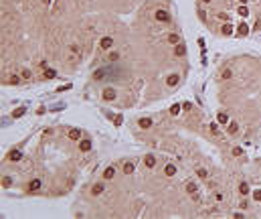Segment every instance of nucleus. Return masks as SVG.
<instances>
[{
	"label": "nucleus",
	"mask_w": 261,
	"mask_h": 219,
	"mask_svg": "<svg viewBox=\"0 0 261 219\" xmlns=\"http://www.w3.org/2000/svg\"><path fill=\"white\" fill-rule=\"evenodd\" d=\"M204 2H211V0H204Z\"/></svg>",
	"instance_id": "nucleus-36"
},
{
	"label": "nucleus",
	"mask_w": 261,
	"mask_h": 219,
	"mask_svg": "<svg viewBox=\"0 0 261 219\" xmlns=\"http://www.w3.org/2000/svg\"><path fill=\"white\" fill-rule=\"evenodd\" d=\"M117 59H120V53H112L109 55V61H117Z\"/></svg>",
	"instance_id": "nucleus-30"
},
{
	"label": "nucleus",
	"mask_w": 261,
	"mask_h": 219,
	"mask_svg": "<svg viewBox=\"0 0 261 219\" xmlns=\"http://www.w3.org/2000/svg\"><path fill=\"white\" fill-rule=\"evenodd\" d=\"M178 112H180V105H178V104H174V105L170 108V114H172V116H176Z\"/></svg>",
	"instance_id": "nucleus-23"
},
{
	"label": "nucleus",
	"mask_w": 261,
	"mask_h": 219,
	"mask_svg": "<svg viewBox=\"0 0 261 219\" xmlns=\"http://www.w3.org/2000/svg\"><path fill=\"white\" fill-rule=\"evenodd\" d=\"M103 100H105V102L115 100V92H114V89H105V92H103Z\"/></svg>",
	"instance_id": "nucleus-2"
},
{
	"label": "nucleus",
	"mask_w": 261,
	"mask_h": 219,
	"mask_svg": "<svg viewBox=\"0 0 261 219\" xmlns=\"http://www.w3.org/2000/svg\"><path fill=\"white\" fill-rule=\"evenodd\" d=\"M164 173H166V177H172V174L176 173V166H174V164H166V166H164Z\"/></svg>",
	"instance_id": "nucleus-10"
},
{
	"label": "nucleus",
	"mask_w": 261,
	"mask_h": 219,
	"mask_svg": "<svg viewBox=\"0 0 261 219\" xmlns=\"http://www.w3.org/2000/svg\"><path fill=\"white\" fill-rule=\"evenodd\" d=\"M227 130H229V134H235V132H237V130H239V126H237V124H235V122H231V124H229V128H227Z\"/></svg>",
	"instance_id": "nucleus-20"
},
{
	"label": "nucleus",
	"mask_w": 261,
	"mask_h": 219,
	"mask_svg": "<svg viewBox=\"0 0 261 219\" xmlns=\"http://www.w3.org/2000/svg\"><path fill=\"white\" fill-rule=\"evenodd\" d=\"M134 171H136L134 162H125V164H124V173H125V174H132Z\"/></svg>",
	"instance_id": "nucleus-7"
},
{
	"label": "nucleus",
	"mask_w": 261,
	"mask_h": 219,
	"mask_svg": "<svg viewBox=\"0 0 261 219\" xmlns=\"http://www.w3.org/2000/svg\"><path fill=\"white\" fill-rule=\"evenodd\" d=\"M23 79H31V73H28V71H23Z\"/></svg>",
	"instance_id": "nucleus-34"
},
{
	"label": "nucleus",
	"mask_w": 261,
	"mask_h": 219,
	"mask_svg": "<svg viewBox=\"0 0 261 219\" xmlns=\"http://www.w3.org/2000/svg\"><path fill=\"white\" fill-rule=\"evenodd\" d=\"M138 124H140V128H150L152 126V120H150V118H142Z\"/></svg>",
	"instance_id": "nucleus-15"
},
{
	"label": "nucleus",
	"mask_w": 261,
	"mask_h": 219,
	"mask_svg": "<svg viewBox=\"0 0 261 219\" xmlns=\"http://www.w3.org/2000/svg\"><path fill=\"white\" fill-rule=\"evenodd\" d=\"M156 18H158L160 23L168 21V12H166V10H158V12H156Z\"/></svg>",
	"instance_id": "nucleus-9"
},
{
	"label": "nucleus",
	"mask_w": 261,
	"mask_h": 219,
	"mask_svg": "<svg viewBox=\"0 0 261 219\" xmlns=\"http://www.w3.org/2000/svg\"><path fill=\"white\" fill-rule=\"evenodd\" d=\"M178 81H180V77H178V75H170V77H168V79H166V83H168V85H170V87H174V85H176V83H178Z\"/></svg>",
	"instance_id": "nucleus-13"
},
{
	"label": "nucleus",
	"mask_w": 261,
	"mask_h": 219,
	"mask_svg": "<svg viewBox=\"0 0 261 219\" xmlns=\"http://www.w3.org/2000/svg\"><path fill=\"white\" fill-rule=\"evenodd\" d=\"M237 33H239V35H241V37H245V35H247V33H249V26H247V24H245V23H243V24H239Z\"/></svg>",
	"instance_id": "nucleus-12"
},
{
	"label": "nucleus",
	"mask_w": 261,
	"mask_h": 219,
	"mask_svg": "<svg viewBox=\"0 0 261 219\" xmlns=\"http://www.w3.org/2000/svg\"><path fill=\"white\" fill-rule=\"evenodd\" d=\"M184 53H186V47L182 45V43H178V45H176V49H174V55H176V57H182Z\"/></svg>",
	"instance_id": "nucleus-3"
},
{
	"label": "nucleus",
	"mask_w": 261,
	"mask_h": 219,
	"mask_svg": "<svg viewBox=\"0 0 261 219\" xmlns=\"http://www.w3.org/2000/svg\"><path fill=\"white\" fill-rule=\"evenodd\" d=\"M79 148H81V152H87V150L91 148V142H89V140H81Z\"/></svg>",
	"instance_id": "nucleus-14"
},
{
	"label": "nucleus",
	"mask_w": 261,
	"mask_h": 219,
	"mask_svg": "<svg viewBox=\"0 0 261 219\" xmlns=\"http://www.w3.org/2000/svg\"><path fill=\"white\" fill-rule=\"evenodd\" d=\"M223 35H233V24H223Z\"/></svg>",
	"instance_id": "nucleus-17"
},
{
	"label": "nucleus",
	"mask_w": 261,
	"mask_h": 219,
	"mask_svg": "<svg viewBox=\"0 0 261 219\" xmlns=\"http://www.w3.org/2000/svg\"><path fill=\"white\" fill-rule=\"evenodd\" d=\"M10 185H12V181L8 179V177H6V179H2V187H10Z\"/></svg>",
	"instance_id": "nucleus-29"
},
{
	"label": "nucleus",
	"mask_w": 261,
	"mask_h": 219,
	"mask_svg": "<svg viewBox=\"0 0 261 219\" xmlns=\"http://www.w3.org/2000/svg\"><path fill=\"white\" fill-rule=\"evenodd\" d=\"M93 77H95V79H101V77H103V71H95V75H93Z\"/></svg>",
	"instance_id": "nucleus-32"
},
{
	"label": "nucleus",
	"mask_w": 261,
	"mask_h": 219,
	"mask_svg": "<svg viewBox=\"0 0 261 219\" xmlns=\"http://www.w3.org/2000/svg\"><path fill=\"white\" fill-rule=\"evenodd\" d=\"M112 43H114V41H112L109 37H103L101 41H99V45H101V49H109V47H112Z\"/></svg>",
	"instance_id": "nucleus-6"
},
{
	"label": "nucleus",
	"mask_w": 261,
	"mask_h": 219,
	"mask_svg": "<svg viewBox=\"0 0 261 219\" xmlns=\"http://www.w3.org/2000/svg\"><path fill=\"white\" fill-rule=\"evenodd\" d=\"M8 158H10V160H20V158H23V152H20V150H10V152H8Z\"/></svg>",
	"instance_id": "nucleus-1"
},
{
	"label": "nucleus",
	"mask_w": 261,
	"mask_h": 219,
	"mask_svg": "<svg viewBox=\"0 0 261 219\" xmlns=\"http://www.w3.org/2000/svg\"><path fill=\"white\" fill-rule=\"evenodd\" d=\"M247 6H245V4H243V6H241V8H239V14H241V16H247Z\"/></svg>",
	"instance_id": "nucleus-25"
},
{
	"label": "nucleus",
	"mask_w": 261,
	"mask_h": 219,
	"mask_svg": "<svg viewBox=\"0 0 261 219\" xmlns=\"http://www.w3.org/2000/svg\"><path fill=\"white\" fill-rule=\"evenodd\" d=\"M69 138H71V140H79L81 138V130H77V128L69 130Z\"/></svg>",
	"instance_id": "nucleus-5"
},
{
	"label": "nucleus",
	"mask_w": 261,
	"mask_h": 219,
	"mask_svg": "<svg viewBox=\"0 0 261 219\" xmlns=\"http://www.w3.org/2000/svg\"><path fill=\"white\" fill-rule=\"evenodd\" d=\"M45 77H47V79H53V77H57V71L47 69V71H45Z\"/></svg>",
	"instance_id": "nucleus-19"
},
{
	"label": "nucleus",
	"mask_w": 261,
	"mask_h": 219,
	"mask_svg": "<svg viewBox=\"0 0 261 219\" xmlns=\"http://www.w3.org/2000/svg\"><path fill=\"white\" fill-rule=\"evenodd\" d=\"M239 191H241V195H247V193H249V185L241 183V185H239Z\"/></svg>",
	"instance_id": "nucleus-18"
},
{
	"label": "nucleus",
	"mask_w": 261,
	"mask_h": 219,
	"mask_svg": "<svg viewBox=\"0 0 261 219\" xmlns=\"http://www.w3.org/2000/svg\"><path fill=\"white\" fill-rule=\"evenodd\" d=\"M168 43H172V45H178V43H180V37L172 33V35H168Z\"/></svg>",
	"instance_id": "nucleus-16"
},
{
	"label": "nucleus",
	"mask_w": 261,
	"mask_h": 219,
	"mask_svg": "<svg viewBox=\"0 0 261 219\" xmlns=\"http://www.w3.org/2000/svg\"><path fill=\"white\" fill-rule=\"evenodd\" d=\"M253 199H255V201H261V189H257V191L253 193Z\"/></svg>",
	"instance_id": "nucleus-27"
},
{
	"label": "nucleus",
	"mask_w": 261,
	"mask_h": 219,
	"mask_svg": "<svg viewBox=\"0 0 261 219\" xmlns=\"http://www.w3.org/2000/svg\"><path fill=\"white\" fill-rule=\"evenodd\" d=\"M196 174H198V177H200V179H204V177H206V171H204V168H198V171H196Z\"/></svg>",
	"instance_id": "nucleus-28"
},
{
	"label": "nucleus",
	"mask_w": 261,
	"mask_h": 219,
	"mask_svg": "<svg viewBox=\"0 0 261 219\" xmlns=\"http://www.w3.org/2000/svg\"><path fill=\"white\" fill-rule=\"evenodd\" d=\"M198 16H200V21H206V14H204V10H198Z\"/></svg>",
	"instance_id": "nucleus-33"
},
{
	"label": "nucleus",
	"mask_w": 261,
	"mask_h": 219,
	"mask_svg": "<svg viewBox=\"0 0 261 219\" xmlns=\"http://www.w3.org/2000/svg\"><path fill=\"white\" fill-rule=\"evenodd\" d=\"M186 191H188L190 195H194V193H196V185H194V183H188V185H186Z\"/></svg>",
	"instance_id": "nucleus-22"
},
{
	"label": "nucleus",
	"mask_w": 261,
	"mask_h": 219,
	"mask_svg": "<svg viewBox=\"0 0 261 219\" xmlns=\"http://www.w3.org/2000/svg\"><path fill=\"white\" fill-rule=\"evenodd\" d=\"M39 189H41V181H39V179H34V181H31V183H28V191H39Z\"/></svg>",
	"instance_id": "nucleus-4"
},
{
	"label": "nucleus",
	"mask_w": 261,
	"mask_h": 219,
	"mask_svg": "<svg viewBox=\"0 0 261 219\" xmlns=\"http://www.w3.org/2000/svg\"><path fill=\"white\" fill-rule=\"evenodd\" d=\"M103 189H105V187H103V183H97V185H93V189H91V191H93V195H101Z\"/></svg>",
	"instance_id": "nucleus-8"
},
{
	"label": "nucleus",
	"mask_w": 261,
	"mask_h": 219,
	"mask_svg": "<svg viewBox=\"0 0 261 219\" xmlns=\"http://www.w3.org/2000/svg\"><path fill=\"white\" fill-rule=\"evenodd\" d=\"M144 162H146L148 168H154V166H156V158H154V156H146V158H144Z\"/></svg>",
	"instance_id": "nucleus-11"
},
{
	"label": "nucleus",
	"mask_w": 261,
	"mask_h": 219,
	"mask_svg": "<svg viewBox=\"0 0 261 219\" xmlns=\"http://www.w3.org/2000/svg\"><path fill=\"white\" fill-rule=\"evenodd\" d=\"M229 77H231V71L225 69V71H223V79H229Z\"/></svg>",
	"instance_id": "nucleus-31"
},
{
	"label": "nucleus",
	"mask_w": 261,
	"mask_h": 219,
	"mask_svg": "<svg viewBox=\"0 0 261 219\" xmlns=\"http://www.w3.org/2000/svg\"><path fill=\"white\" fill-rule=\"evenodd\" d=\"M239 2H241V4H245V2H247V0H239Z\"/></svg>",
	"instance_id": "nucleus-35"
},
{
	"label": "nucleus",
	"mask_w": 261,
	"mask_h": 219,
	"mask_svg": "<svg viewBox=\"0 0 261 219\" xmlns=\"http://www.w3.org/2000/svg\"><path fill=\"white\" fill-rule=\"evenodd\" d=\"M227 114H219V122H221V124H227Z\"/></svg>",
	"instance_id": "nucleus-26"
},
{
	"label": "nucleus",
	"mask_w": 261,
	"mask_h": 219,
	"mask_svg": "<svg viewBox=\"0 0 261 219\" xmlns=\"http://www.w3.org/2000/svg\"><path fill=\"white\" fill-rule=\"evenodd\" d=\"M23 114H24V108H18V110H14V112H12V116H14V118H20Z\"/></svg>",
	"instance_id": "nucleus-24"
},
{
	"label": "nucleus",
	"mask_w": 261,
	"mask_h": 219,
	"mask_svg": "<svg viewBox=\"0 0 261 219\" xmlns=\"http://www.w3.org/2000/svg\"><path fill=\"white\" fill-rule=\"evenodd\" d=\"M114 174H115V171H114V168H105L103 177H105V179H114Z\"/></svg>",
	"instance_id": "nucleus-21"
}]
</instances>
